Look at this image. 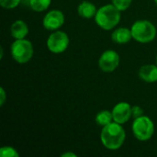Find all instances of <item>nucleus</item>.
<instances>
[{
	"instance_id": "5701e85b",
	"label": "nucleus",
	"mask_w": 157,
	"mask_h": 157,
	"mask_svg": "<svg viewBox=\"0 0 157 157\" xmlns=\"http://www.w3.org/2000/svg\"><path fill=\"white\" fill-rule=\"evenodd\" d=\"M156 65H157V55H156Z\"/></svg>"
},
{
	"instance_id": "9d476101",
	"label": "nucleus",
	"mask_w": 157,
	"mask_h": 157,
	"mask_svg": "<svg viewBox=\"0 0 157 157\" xmlns=\"http://www.w3.org/2000/svg\"><path fill=\"white\" fill-rule=\"evenodd\" d=\"M139 77L147 83L157 82V65L146 64L140 68Z\"/></svg>"
},
{
	"instance_id": "f8f14e48",
	"label": "nucleus",
	"mask_w": 157,
	"mask_h": 157,
	"mask_svg": "<svg viewBox=\"0 0 157 157\" xmlns=\"http://www.w3.org/2000/svg\"><path fill=\"white\" fill-rule=\"evenodd\" d=\"M132 38V30L127 28H118L112 32L111 35L112 40L118 44H125L129 42Z\"/></svg>"
},
{
	"instance_id": "f3484780",
	"label": "nucleus",
	"mask_w": 157,
	"mask_h": 157,
	"mask_svg": "<svg viewBox=\"0 0 157 157\" xmlns=\"http://www.w3.org/2000/svg\"><path fill=\"white\" fill-rule=\"evenodd\" d=\"M132 0H112V4L121 11H124L130 7Z\"/></svg>"
},
{
	"instance_id": "412c9836",
	"label": "nucleus",
	"mask_w": 157,
	"mask_h": 157,
	"mask_svg": "<svg viewBox=\"0 0 157 157\" xmlns=\"http://www.w3.org/2000/svg\"><path fill=\"white\" fill-rule=\"evenodd\" d=\"M77 155H75V154H74V153H72V152H67V153H64V154H63L62 155V157H76Z\"/></svg>"
},
{
	"instance_id": "2eb2a0df",
	"label": "nucleus",
	"mask_w": 157,
	"mask_h": 157,
	"mask_svg": "<svg viewBox=\"0 0 157 157\" xmlns=\"http://www.w3.org/2000/svg\"><path fill=\"white\" fill-rule=\"evenodd\" d=\"M52 3V0H29V6L35 12L46 10Z\"/></svg>"
},
{
	"instance_id": "dca6fc26",
	"label": "nucleus",
	"mask_w": 157,
	"mask_h": 157,
	"mask_svg": "<svg viewBox=\"0 0 157 157\" xmlns=\"http://www.w3.org/2000/svg\"><path fill=\"white\" fill-rule=\"evenodd\" d=\"M0 156L1 157H18L19 154L17 150L11 146H3L0 148Z\"/></svg>"
},
{
	"instance_id": "4be33fe9",
	"label": "nucleus",
	"mask_w": 157,
	"mask_h": 157,
	"mask_svg": "<svg viewBox=\"0 0 157 157\" xmlns=\"http://www.w3.org/2000/svg\"><path fill=\"white\" fill-rule=\"evenodd\" d=\"M155 3H156V5H157V0H155Z\"/></svg>"
},
{
	"instance_id": "ddd939ff",
	"label": "nucleus",
	"mask_w": 157,
	"mask_h": 157,
	"mask_svg": "<svg viewBox=\"0 0 157 157\" xmlns=\"http://www.w3.org/2000/svg\"><path fill=\"white\" fill-rule=\"evenodd\" d=\"M97 7L96 6L88 1H83L77 7V13L78 15L83 18H92L95 17L97 14Z\"/></svg>"
},
{
	"instance_id": "0eeeda50",
	"label": "nucleus",
	"mask_w": 157,
	"mask_h": 157,
	"mask_svg": "<svg viewBox=\"0 0 157 157\" xmlns=\"http://www.w3.org/2000/svg\"><path fill=\"white\" fill-rule=\"evenodd\" d=\"M120 64V55L113 50H108L104 52L98 60V66L101 71L106 73H111L116 70Z\"/></svg>"
},
{
	"instance_id": "1a4fd4ad",
	"label": "nucleus",
	"mask_w": 157,
	"mask_h": 157,
	"mask_svg": "<svg viewBox=\"0 0 157 157\" xmlns=\"http://www.w3.org/2000/svg\"><path fill=\"white\" fill-rule=\"evenodd\" d=\"M132 106L127 102H120L116 104L112 109L113 121L123 124L132 118Z\"/></svg>"
},
{
	"instance_id": "6e6552de",
	"label": "nucleus",
	"mask_w": 157,
	"mask_h": 157,
	"mask_svg": "<svg viewBox=\"0 0 157 157\" xmlns=\"http://www.w3.org/2000/svg\"><path fill=\"white\" fill-rule=\"evenodd\" d=\"M64 23V15L61 10L58 9H52L49 11L43 20L42 25L47 30H57L59 28H61Z\"/></svg>"
},
{
	"instance_id": "6ab92c4d",
	"label": "nucleus",
	"mask_w": 157,
	"mask_h": 157,
	"mask_svg": "<svg viewBox=\"0 0 157 157\" xmlns=\"http://www.w3.org/2000/svg\"><path fill=\"white\" fill-rule=\"evenodd\" d=\"M144 115V110L140 106H133L132 108V117L137 119Z\"/></svg>"
},
{
	"instance_id": "423d86ee",
	"label": "nucleus",
	"mask_w": 157,
	"mask_h": 157,
	"mask_svg": "<svg viewBox=\"0 0 157 157\" xmlns=\"http://www.w3.org/2000/svg\"><path fill=\"white\" fill-rule=\"evenodd\" d=\"M69 45L68 35L61 30H55L47 39V48L52 53L63 52Z\"/></svg>"
},
{
	"instance_id": "7ed1b4c3",
	"label": "nucleus",
	"mask_w": 157,
	"mask_h": 157,
	"mask_svg": "<svg viewBox=\"0 0 157 157\" xmlns=\"http://www.w3.org/2000/svg\"><path fill=\"white\" fill-rule=\"evenodd\" d=\"M132 39L140 43H149L156 36V28L148 20H138L131 28Z\"/></svg>"
},
{
	"instance_id": "20e7f679",
	"label": "nucleus",
	"mask_w": 157,
	"mask_h": 157,
	"mask_svg": "<svg viewBox=\"0 0 157 157\" xmlns=\"http://www.w3.org/2000/svg\"><path fill=\"white\" fill-rule=\"evenodd\" d=\"M12 58L18 63H28L33 56V46L32 43L25 39L16 40L10 48Z\"/></svg>"
},
{
	"instance_id": "9b49d317",
	"label": "nucleus",
	"mask_w": 157,
	"mask_h": 157,
	"mask_svg": "<svg viewBox=\"0 0 157 157\" xmlns=\"http://www.w3.org/2000/svg\"><path fill=\"white\" fill-rule=\"evenodd\" d=\"M10 32H11V36L16 40L25 39V37L29 33V27L25 21L18 19L12 23L10 28Z\"/></svg>"
},
{
	"instance_id": "f257e3e1",
	"label": "nucleus",
	"mask_w": 157,
	"mask_h": 157,
	"mask_svg": "<svg viewBox=\"0 0 157 157\" xmlns=\"http://www.w3.org/2000/svg\"><path fill=\"white\" fill-rule=\"evenodd\" d=\"M126 133L121 124L115 121L104 126L100 132V141L109 150H118L124 144Z\"/></svg>"
},
{
	"instance_id": "aec40b11",
	"label": "nucleus",
	"mask_w": 157,
	"mask_h": 157,
	"mask_svg": "<svg viewBox=\"0 0 157 157\" xmlns=\"http://www.w3.org/2000/svg\"><path fill=\"white\" fill-rule=\"evenodd\" d=\"M6 99V91L4 90V88H3V87H1V88H0V106H1V107L4 105V103H5Z\"/></svg>"
},
{
	"instance_id": "4468645a",
	"label": "nucleus",
	"mask_w": 157,
	"mask_h": 157,
	"mask_svg": "<svg viewBox=\"0 0 157 157\" xmlns=\"http://www.w3.org/2000/svg\"><path fill=\"white\" fill-rule=\"evenodd\" d=\"M95 121L98 123V125L104 127L113 121L112 112H110L109 110H101L97 114Z\"/></svg>"
},
{
	"instance_id": "39448f33",
	"label": "nucleus",
	"mask_w": 157,
	"mask_h": 157,
	"mask_svg": "<svg viewBox=\"0 0 157 157\" xmlns=\"http://www.w3.org/2000/svg\"><path fill=\"white\" fill-rule=\"evenodd\" d=\"M132 129L133 135L137 140L148 141L154 135L155 124L149 117L143 115L137 119H134Z\"/></svg>"
},
{
	"instance_id": "f03ea898",
	"label": "nucleus",
	"mask_w": 157,
	"mask_h": 157,
	"mask_svg": "<svg viewBox=\"0 0 157 157\" xmlns=\"http://www.w3.org/2000/svg\"><path fill=\"white\" fill-rule=\"evenodd\" d=\"M121 17V10H119L113 4L105 5L98 9L95 16V21L101 29L110 30L120 23Z\"/></svg>"
},
{
	"instance_id": "a211bd4d",
	"label": "nucleus",
	"mask_w": 157,
	"mask_h": 157,
	"mask_svg": "<svg viewBox=\"0 0 157 157\" xmlns=\"http://www.w3.org/2000/svg\"><path fill=\"white\" fill-rule=\"evenodd\" d=\"M21 0H0V5L2 7L6 9H12L17 7Z\"/></svg>"
}]
</instances>
